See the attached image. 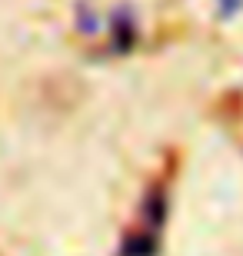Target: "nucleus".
Here are the masks:
<instances>
[{
	"label": "nucleus",
	"instance_id": "f257e3e1",
	"mask_svg": "<svg viewBox=\"0 0 243 256\" xmlns=\"http://www.w3.org/2000/svg\"><path fill=\"white\" fill-rule=\"evenodd\" d=\"M163 216H167V200H163V193H150L143 210H140L137 226H133L130 233H127V240L120 243V256H157Z\"/></svg>",
	"mask_w": 243,
	"mask_h": 256
},
{
	"label": "nucleus",
	"instance_id": "f03ea898",
	"mask_svg": "<svg viewBox=\"0 0 243 256\" xmlns=\"http://www.w3.org/2000/svg\"><path fill=\"white\" fill-rule=\"evenodd\" d=\"M220 4H223V14H233V10L240 7L243 0H220Z\"/></svg>",
	"mask_w": 243,
	"mask_h": 256
}]
</instances>
